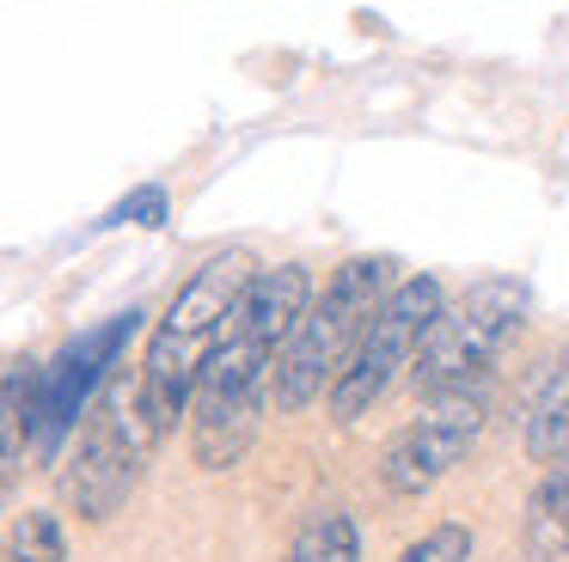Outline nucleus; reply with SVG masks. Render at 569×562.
<instances>
[{
  "label": "nucleus",
  "mask_w": 569,
  "mask_h": 562,
  "mask_svg": "<svg viewBox=\"0 0 569 562\" xmlns=\"http://www.w3.org/2000/svg\"><path fill=\"white\" fill-rule=\"evenodd\" d=\"M483 422H490V415H483V398H471V391L435 398L417 422H405L386 440L380 483L392 489V495H422V489H435L447 471H459V464L471 459Z\"/></svg>",
  "instance_id": "nucleus-8"
},
{
  "label": "nucleus",
  "mask_w": 569,
  "mask_h": 562,
  "mask_svg": "<svg viewBox=\"0 0 569 562\" xmlns=\"http://www.w3.org/2000/svg\"><path fill=\"white\" fill-rule=\"evenodd\" d=\"M7 556L13 562H68V532L50 508H26L7 525Z\"/></svg>",
  "instance_id": "nucleus-13"
},
{
  "label": "nucleus",
  "mask_w": 569,
  "mask_h": 562,
  "mask_svg": "<svg viewBox=\"0 0 569 562\" xmlns=\"http://www.w3.org/2000/svg\"><path fill=\"white\" fill-rule=\"evenodd\" d=\"M117 220H136V227H160V220H166V195H160V190L129 195V202L117 208Z\"/></svg>",
  "instance_id": "nucleus-15"
},
{
  "label": "nucleus",
  "mask_w": 569,
  "mask_h": 562,
  "mask_svg": "<svg viewBox=\"0 0 569 562\" xmlns=\"http://www.w3.org/2000/svg\"><path fill=\"white\" fill-rule=\"evenodd\" d=\"M31 398H38V373H31V361H13L7 367V410H0V464H7V476L26 464V440H31Z\"/></svg>",
  "instance_id": "nucleus-12"
},
{
  "label": "nucleus",
  "mask_w": 569,
  "mask_h": 562,
  "mask_svg": "<svg viewBox=\"0 0 569 562\" xmlns=\"http://www.w3.org/2000/svg\"><path fill=\"white\" fill-rule=\"evenodd\" d=\"M288 562H361V532L343 508H312L288 538Z\"/></svg>",
  "instance_id": "nucleus-11"
},
{
  "label": "nucleus",
  "mask_w": 569,
  "mask_h": 562,
  "mask_svg": "<svg viewBox=\"0 0 569 562\" xmlns=\"http://www.w3.org/2000/svg\"><path fill=\"white\" fill-rule=\"evenodd\" d=\"M312 305V275L307 263H276L258 269L246 300L227 318L221 349L209 354L197 379V403H190V452L202 471H227L246 459L251 434L263 422V403L276 391V361L295 342L300 318Z\"/></svg>",
  "instance_id": "nucleus-1"
},
{
  "label": "nucleus",
  "mask_w": 569,
  "mask_h": 562,
  "mask_svg": "<svg viewBox=\"0 0 569 562\" xmlns=\"http://www.w3.org/2000/svg\"><path fill=\"white\" fill-rule=\"evenodd\" d=\"M392 257H349L331 269L325 293H312L307 318H300L295 342L276 361V391L270 403L282 415L307 410L312 398H331L337 373L349 367V354L361 349L368 324L380 318V305L392 300Z\"/></svg>",
  "instance_id": "nucleus-3"
},
{
  "label": "nucleus",
  "mask_w": 569,
  "mask_h": 562,
  "mask_svg": "<svg viewBox=\"0 0 569 562\" xmlns=\"http://www.w3.org/2000/svg\"><path fill=\"white\" fill-rule=\"evenodd\" d=\"M251 275H258V269H251L246 251L209 257V263L172 293L166 318L153 324L148 354H141V367H136L141 415H148L153 440H166L178 428V415H190V403H197V379H202V367H209V354L221 349L227 318H233V305L246 300Z\"/></svg>",
  "instance_id": "nucleus-2"
},
{
  "label": "nucleus",
  "mask_w": 569,
  "mask_h": 562,
  "mask_svg": "<svg viewBox=\"0 0 569 562\" xmlns=\"http://www.w3.org/2000/svg\"><path fill=\"white\" fill-rule=\"evenodd\" d=\"M153 452V428L141 415V385L117 367L92 403L87 428L74 434V452L62 459V495L80 520H111L141 483V464Z\"/></svg>",
  "instance_id": "nucleus-4"
},
{
  "label": "nucleus",
  "mask_w": 569,
  "mask_h": 562,
  "mask_svg": "<svg viewBox=\"0 0 569 562\" xmlns=\"http://www.w3.org/2000/svg\"><path fill=\"white\" fill-rule=\"evenodd\" d=\"M398 562H471V532L466 525H429V532L417 538V544L398 550Z\"/></svg>",
  "instance_id": "nucleus-14"
},
{
  "label": "nucleus",
  "mask_w": 569,
  "mask_h": 562,
  "mask_svg": "<svg viewBox=\"0 0 569 562\" xmlns=\"http://www.w3.org/2000/svg\"><path fill=\"white\" fill-rule=\"evenodd\" d=\"M136 330L141 312L129 305V312L104 318L99 330L74 337L50 367H38V398H31V452L38 459H62V446L80 434V415H92V403H99L92 391H104V379L123 367V349Z\"/></svg>",
  "instance_id": "nucleus-7"
},
{
  "label": "nucleus",
  "mask_w": 569,
  "mask_h": 562,
  "mask_svg": "<svg viewBox=\"0 0 569 562\" xmlns=\"http://www.w3.org/2000/svg\"><path fill=\"white\" fill-rule=\"evenodd\" d=\"M520 544L532 562H563L569 556V459H557L545 471V483L532 489L527 520H520Z\"/></svg>",
  "instance_id": "nucleus-10"
},
{
  "label": "nucleus",
  "mask_w": 569,
  "mask_h": 562,
  "mask_svg": "<svg viewBox=\"0 0 569 562\" xmlns=\"http://www.w3.org/2000/svg\"><path fill=\"white\" fill-rule=\"evenodd\" d=\"M441 305H447L441 281H429V275L398 281L392 300L380 305V318H373L368 337H361V349L349 354V367L337 373V385H331V415L337 422L343 428L361 422V415L392 391V379L417 367L422 337H429V324L441 318Z\"/></svg>",
  "instance_id": "nucleus-6"
},
{
  "label": "nucleus",
  "mask_w": 569,
  "mask_h": 562,
  "mask_svg": "<svg viewBox=\"0 0 569 562\" xmlns=\"http://www.w3.org/2000/svg\"><path fill=\"white\" fill-rule=\"evenodd\" d=\"M520 324H527V288L520 281H478V288H466L429 324L422 354L410 367V385L422 398L471 391V379L490 373V361L520 337Z\"/></svg>",
  "instance_id": "nucleus-5"
},
{
  "label": "nucleus",
  "mask_w": 569,
  "mask_h": 562,
  "mask_svg": "<svg viewBox=\"0 0 569 562\" xmlns=\"http://www.w3.org/2000/svg\"><path fill=\"white\" fill-rule=\"evenodd\" d=\"M527 452L539 464L569 459V349L545 367V379L527 398Z\"/></svg>",
  "instance_id": "nucleus-9"
}]
</instances>
